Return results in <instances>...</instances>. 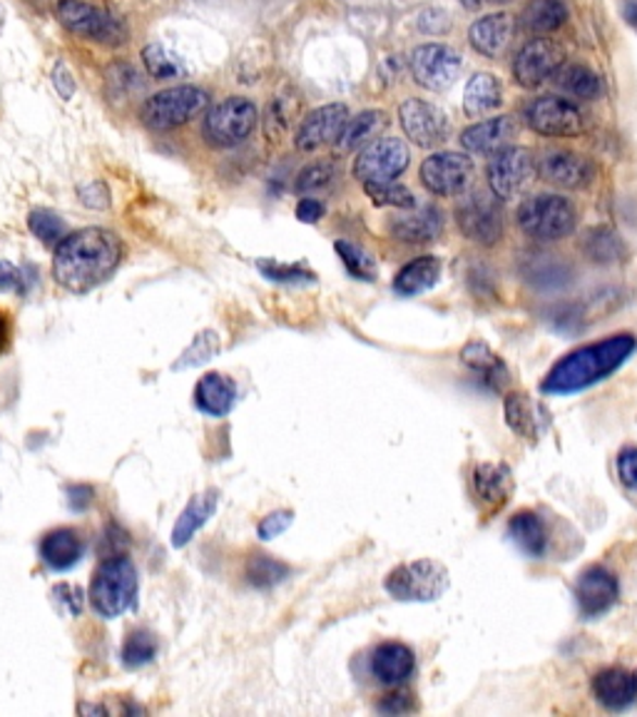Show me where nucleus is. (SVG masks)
Returning <instances> with one entry per match:
<instances>
[{
    "instance_id": "1",
    "label": "nucleus",
    "mask_w": 637,
    "mask_h": 717,
    "mask_svg": "<svg viewBox=\"0 0 637 717\" xmlns=\"http://www.w3.org/2000/svg\"><path fill=\"white\" fill-rule=\"evenodd\" d=\"M122 259L118 234L102 227H85L81 232L65 234L56 244L52 255V277L70 292H90L115 272Z\"/></svg>"
},
{
    "instance_id": "2",
    "label": "nucleus",
    "mask_w": 637,
    "mask_h": 717,
    "mask_svg": "<svg viewBox=\"0 0 637 717\" xmlns=\"http://www.w3.org/2000/svg\"><path fill=\"white\" fill-rule=\"evenodd\" d=\"M637 339L633 335H615L600 342L586 344L558 358L553 369L546 374L540 391L548 397H571L596 384L605 381L635 354Z\"/></svg>"
},
{
    "instance_id": "3",
    "label": "nucleus",
    "mask_w": 637,
    "mask_h": 717,
    "mask_svg": "<svg viewBox=\"0 0 637 717\" xmlns=\"http://www.w3.org/2000/svg\"><path fill=\"white\" fill-rule=\"evenodd\" d=\"M516 220L520 232L538 242H561L571 238L578 224V212L568 197L563 195H536L518 207Z\"/></svg>"
},
{
    "instance_id": "4",
    "label": "nucleus",
    "mask_w": 637,
    "mask_h": 717,
    "mask_svg": "<svg viewBox=\"0 0 637 717\" xmlns=\"http://www.w3.org/2000/svg\"><path fill=\"white\" fill-rule=\"evenodd\" d=\"M451 585L449 568L433 558H418L412 563H401L383 581V591L399 603H433L439 600Z\"/></svg>"
},
{
    "instance_id": "5",
    "label": "nucleus",
    "mask_w": 637,
    "mask_h": 717,
    "mask_svg": "<svg viewBox=\"0 0 637 717\" xmlns=\"http://www.w3.org/2000/svg\"><path fill=\"white\" fill-rule=\"evenodd\" d=\"M137 596V571L125 556H112L95 571L90 603L102 618H118L133 608Z\"/></svg>"
},
{
    "instance_id": "6",
    "label": "nucleus",
    "mask_w": 637,
    "mask_h": 717,
    "mask_svg": "<svg viewBox=\"0 0 637 717\" xmlns=\"http://www.w3.org/2000/svg\"><path fill=\"white\" fill-rule=\"evenodd\" d=\"M209 105V93L197 85H174L150 95L139 108V120L155 133H168L197 118Z\"/></svg>"
},
{
    "instance_id": "7",
    "label": "nucleus",
    "mask_w": 637,
    "mask_h": 717,
    "mask_svg": "<svg viewBox=\"0 0 637 717\" xmlns=\"http://www.w3.org/2000/svg\"><path fill=\"white\" fill-rule=\"evenodd\" d=\"M259 120L257 105L240 98H226L222 102H217L215 108H209V112L203 120V137L209 147H217V150H230V147L242 145L252 133H255Z\"/></svg>"
},
{
    "instance_id": "8",
    "label": "nucleus",
    "mask_w": 637,
    "mask_h": 717,
    "mask_svg": "<svg viewBox=\"0 0 637 717\" xmlns=\"http://www.w3.org/2000/svg\"><path fill=\"white\" fill-rule=\"evenodd\" d=\"M58 21L77 38L100 42V46H122L127 42V28L102 8L87 0H60Z\"/></svg>"
},
{
    "instance_id": "9",
    "label": "nucleus",
    "mask_w": 637,
    "mask_h": 717,
    "mask_svg": "<svg viewBox=\"0 0 637 717\" xmlns=\"http://www.w3.org/2000/svg\"><path fill=\"white\" fill-rule=\"evenodd\" d=\"M523 122L543 137H578L588 133L586 112L558 95L530 100L523 108Z\"/></svg>"
},
{
    "instance_id": "10",
    "label": "nucleus",
    "mask_w": 637,
    "mask_h": 717,
    "mask_svg": "<svg viewBox=\"0 0 637 717\" xmlns=\"http://www.w3.org/2000/svg\"><path fill=\"white\" fill-rule=\"evenodd\" d=\"M408 165H412V150L404 139L381 137L364 147L354 160L352 172L362 185H371V182H394L408 170Z\"/></svg>"
},
{
    "instance_id": "11",
    "label": "nucleus",
    "mask_w": 637,
    "mask_h": 717,
    "mask_svg": "<svg viewBox=\"0 0 637 717\" xmlns=\"http://www.w3.org/2000/svg\"><path fill=\"white\" fill-rule=\"evenodd\" d=\"M474 160L464 153H433L421 162L418 178L421 185L436 197H458L474 182Z\"/></svg>"
},
{
    "instance_id": "12",
    "label": "nucleus",
    "mask_w": 637,
    "mask_h": 717,
    "mask_svg": "<svg viewBox=\"0 0 637 717\" xmlns=\"http://www.w3.org/2000/svg\"><path fill=\"white\" fill-rule=\"evenodd\" d=\"M412 75L414 83L424 90L431 93H446L449 87L458 81L461 68H464V60H461L458 50H453L451 46H443V42H424L412 52Z\"/></svg>"
},
{
    "instance_id": "13",
    "label": "nucleus",
    "mask_w": 637,
    "mask_h": 717,
    "mask_svg": "<svg viewBox=\"0 0 637 717\" xmlns=\"http://www.w3.org/2000/svg\"><path fill=\"white\" fill-rule=\"evenodd\" d=\"M488 187L499 199H513L536 180V160L528 147L509 145L495 153L486 168Z\"/></svg>"
},
{
    "instance_id": "14",
    "label": "nucleus",
    "mask_w": 637,
    "mask_h": 717,
    "mask_svg": "<svg viewBox=\"0 0 637 717\" xmlns=\"http://www.w3.org/2000/svg\"><path fill=\"white\" fill-rule=\"evenodd\" d=\"M399 122L404 127L408 143L424 147V150L443 145L451 135L446 112L421 98H408L399 105Z\"/></svg>"
},
{
    "instance_id": "15",
    "label": "nucleus",
    "mask_w": 637,
    "mask_h": 717,
    "mask_svg": "<svg viewBox=\"0 0 637 717\" xmlns=\"http://www.w3.org/2000/svg\"><path fill=\"white\" fill-rule=\"evenodd\" d=\"M456 224L466 240L495 247L503 240V212L491 197L474 192L456 207Z\"/></svg>"
},
{
    "instance_id": "16",
    "label": "nucleus",
    "mask_w": 637,
    "mask_h": 717,
    "mask_svg": "<svg viewBox=\"0 0 637 717\" xmlns=\"http://www.w3.org/2000/svg\"><path fill=\"white\" fill-rule=\"evenodd\" d=\"M565 63V50L561 42L548 38H534L518 50L516 60H513V81L526 90H536V87L546 85L551 81L558 68Z\"/></svg>"
},
{
    "instance_id": "17",
    "label": "nucleus",
    "mask_w": 637,
    "mask_h": 717,
    "mask_svg": "<svg viewBox=\"0 0 637 717\" xmlns=\"http://www.w3.org/2000/svg\"><path fill=\"white\" fill-rule=\"evenodd\" d=\"M346 122L348 108L344 102L321 105V108L311 110L309 116L302 120V125L294 135V147L299 153H314L327 145H334L339 143V137H342Z\"/></svg>"
},
{
    "instance_id": "18",
    "label": "nucleus",
    "mask_w": 637,
    "mask_h": 717,
    "mask_svg": "<svg viewBox=\"0 0 637 717\" xmlns=\"http://www.w3.org/2000/svg\"><path fill=\"white\" fill-rule=\"evenodd\" d=\"M621 598V581L605 566H590L578 575L575 583V600H578L583 618H600Z\"/></svg>"
},
{
    "instance_id": "19",
    "label": "nucleus",
    "mask_w": 637,
    "mask_h": 717,
    "mask_svg": "<svg viewBox=\"0 0 637 717\" xmlns=\"http://www.w3.org/2000/svg\"><path fill=\"white\" fill-rule=\"evenodd\" d=\"M536 178L561 190H586L596 178V168L588 157L578 153L555 150L536 165Z\"/></svg>"
},
{
    "instance_id": "20",
    "label": "nucleus",
    "mask_w": 637,
    "mask_h": 717,
    "mask_svg": "<svg viewBox=\"0 0 637 717\" xmlns=\"http://www.w3.org/2000/svg\"><path fill=\"white\" fill-rule=\"evenodd\" d=\"M516 135H518L516 120L501 116V118L481 120L476 122V125H468L464 133H461V145H464V150H468L470 155L493 157L495 153L505 150V147L516 139Z\"/></svg>"
},
{
    "instance_id": "21",
    "label": "nucleus",
    "mask_w": 637,
    "mask_h": 717,
    "mask_svg": "<svg viewBox=\"0 0 637 717\" xmlns=\"http://www.w3.org/2000/svg\"><path fill=\"white\" fill-rule=\"evenodd\" d=\"M443 212L436 205H416L404 215L391 217L389 230L399 242L406 244H429L439 240L443 232Z\"/></svg>"
},
{
    "instance_id": "22",
    "label": "nucleus",
    "mask_w": 637,
    "mask_h": 717,
    "mask_svg": "<svg viewBox=\"0 0 637 717\" xmlns=\"http://www.w3.org/2000/svg\"><path fill=\"white\" fill-rule=\"evenodd\" d=\"M513 33H516V23L509 13H491L478 17V21L468 28V42L478 56L483 58H501L509 50Z\"/></svg>"
},
{
    "instance_id": "23",
    "label": "nucleus",
    "mask_w": 637,
    "mask_h": 717,
    "mask_svg": "<svg viewBox=\"0 0 637 717\" xmlns=\"http://www.w3.org/2000/svg\"><path fill=\"white\" fill-rule=\"evenodd\" d=\"M416 655L404 643H381L371 653V676L387 688L404 685L414 676Z\"/></svg>"
},
{
    "instance_id": "24",
    "label": "nucleus",
    "mask_w": 637,
    "mask_h": 717,
    "mask_svg": "<svg viewBox=\"0 0 637 717\" xmlns=\"http://www.w3.org/2000/svg\"><path fill=\"white\" fill-rule=\"evenodd\" d=\"M592 695L610 713H623L637 701V676L633 670L608 668L592 678Z\"/></svg>"
},
{
    "instance_id": "25",
    "label": "nucleus",
    "mask_w": 637,
    "mask_h": 717,
    "mask_svg": "<svg viewBox=\"0 0 637 717\" xmlns=\"http://www.w3.org/2000/svg\"><path fill=\"white\" fill-rule=\"evenodd\" d=\"M237 401V384L220 372H209L195 387V406L207 416H226Z\"/></svg>"
},
{
    "instance_id": "26",
    "label": "nucleus",
    "mask_w": 637,
    "mask_h": 717,
    "mask_svg": "<svg viewBox=\"0 0 637 717\" xmlns=\"http://www.w3.org/2000/svg\"><path fill=\"white\" fill-rule=\"evenodd\" d=\"M441 259L439 257H416L404 265L394 277V292L399 296H418L433 290L441 279Z\"/></svg>"
},
{
    "instance_id": "27",
    "label": "nucleus",
    "mask_w": 637,
    "mask_h": 717,
    "mask_svg": "<svg viewBox=\"0 0 637 717\" xmlns=\"http://www.w3.org/2000/svg\"><path fill=\"white\" fill-rule=\"evenodd\" d=\"M551 83L555 85L558 93L565 95V98L590 102L603 95V81H600L598 73H592L590 68L580 63H563L553 73Z\"/></svg>"
},
{
    "instance_id": "28",
    "label": "nucleus",
    "mask_w": 637,
    "mask_h": 717,
    "mask_svg": "<svg viewBox=\"0 0 637 717\" xmlns=\"http://www.w3.org/2000/svg\"><path fill=\"white\" fill-rule=\"evenodd\" d=\"M42 563L52 571H70L83 558V538L73 528L50 531L40 544Z\"/></svg>"
},
{
    "instance_id": "29",
    "label": "nucleus",
    "mask_w": 637,
    "mask_h": 717,
    "mask_svg": "<svg viewBox=\"0 0 637 717\" xmlns=\"http://www.w3.org/2000/svg\"><path fill=\"white\" fill-rule=\"evenodd\" d=\"M461 362H464L470 372H476L486 381V387L493 391H501L505 384L511 381L509 366L503 364L499 354H493L483 342H470L461 349Z\"/></svg>"
},
{
    "instance_id": "30",
    "label": "nucleus",
    "mask_w": 637,
    "mask_h": 717,
    "mask_svg": "<svg viewBox=\"0 0 637 717\" xmlns=\"http://www.w3.org/2000/svg\"><path fill=\"white\" fill-rule=\"evenodd\" d=\"M217 501H220V494L215 491H205V494H197L192 501L187 503V509L180 513L177 523H174V531H172V546L174 548H182L187 546L192 536L205 526V523L212 519V513L217 511Z\"/></svg>"
},
{
    "instance_id": "31",
    "label": "nucleus",
    "mask_w": 637,
    "mask_h": 717,
    "mask_svg": "<svg viewBox=\"0 0 637 717\" xmlns=\"http://www.w3.org/2000/svg\"><path fill=\"white\" fill-rule=\"evenodd\" d=\"M503 105V85L493 73H476L466 83L464 110L468 118H481Z\"/></svg>"
},
{
    "instance_id": "32",
    "label": "nucleus",
    "mask_w": 637,
    "mask_h": 717,
    "mask_svg": "<svg viewBox=\"0 0 637 717\" xmlns=\"http://www.w3.org/2000/svg\"><path fill=\"white\" fill-rule=\"evenodd\" d=\"M509 536L528 558H543L548 550V528L534 511H518L509 521Z\"/></svg>"
},
{
    "instance_id": "33",
    "label": "nucleus",
    "mask_w": 637,
    "mask_h": 717,
    "mask_svg": "<svg viewBox=\"0 0 637 717\" xmlns=\"http://www.w3.org/2000/svg\"><path fill=\"white\" fill-rule=\"evenodd\" d=\"M470 484H474V491L483 503L495 506L503 503L513 491L511 471L503 463H478L474 476H470Z\"/></svg>"
},
{
    "instance_id": "34",
    "label": "nucleus",
    "mask_w": 637,
    "mask_h": 717,
    "mask_svg": "<svg viewBox=\"0 0 637 717\" xmlns=\"http://www.w3.org/2000/svg\"><path fill=\"white\" fill-rule=\"evenodd\" d=\"M565 21H568V8H565L563 0H530L520 13L523 31H530L536 35L561 31Z\"/></svg>"
},
{
    "instance_id": "35",
    "label": "nucleus",
    "mask_w": 637,
    "mask_h": 717,
    "mask_svg": "<svg viewBox=\"0 0 637 717\" xmlns=\"http://www.w3.org/2000/svg\"><path fill=\"white\" fill-rule=\"evenodd\" d=\"M299 116V98L292 93H282L277 98L269 100L265 110V137L279 143L286 135V130L292 127V122Z\"/></svg>"
},
{
    "instance_id": "36",
    "label": "nucleus",
    "mask_w": 637,
    "mask_h": 717,
    "mask_svg": "<svg viewBox=\"0 0 637 717\" xmlns=\"http://www.w3.org/2000/svg\"><path fill=\"white\" fill-rule=\"evenodd\" d=\"M387 125V112L383 110H364L359 116L346 122L339 145L344 150H359L362 145H369V139L377 137Z\"/></svg>"
},
{
    "instance_id": "37",
    "label": "nucleus",
    "mask_w": 637,
    "mask_h": 717,
    "mask_svg": "<svg viewBox=\"0 0 637 717\" xmlns=\"http://www.w3.org/2000/svg\"><path fill=\"white\" fill-rule=\"evenodd\" d=\"M505 424L523 439H536L538 436V406L526 393H509L505 397Z\"/></svg>"
},
{
    "instance_id": "38",
    "label": "nucleus",
    "mask_w": 637,
    "mask_h": 717,
    "mask_svg": "<svg viewBox=\"0 0 637 717\" xmlns=\"http://www.w3.org/2000/svg\"><path fill=\"white\" fill-rule=\"evenodd\" d=\"M334 250H336L339 259L344 262L346 272L354 279H359V282H377V277H379L377 262H373V257L364 247H359V244H354V242L339 240L334 244Z\"/></svg>"
},
{
    "instance_id": "39",
    "label": "nucleus",
    "mask_w": 637,
    "mask_h": 717,
    "mask_svg": "<svg viewBox=\"0 0 637 717\" xmlns=\"http://www.w3.org/2000/svg\"><path fill=\"white\" fill-rule=\"evenodd\" d=\"M586 252L598 265H613V262H623L625 244L613 230H608V227H596L586 238Z\"/></svg>"
},
{
    "instance_id": "40",
    "label": "nucleus",
    "mask_w": 637,
    "mask_h": 717,
    "mask_svg": "<svg viewBox=\"0 0 637 717\" xmlns=\"http://www.w3.org/2000/svg\"><path fill=\"white\" fill-rule=\"evenodd\" d=\"M143 65L147 70V75L155 77V81H172V77H180L185 73V68H182V60L177 56H172V52L160 46V42H150L143 50Z\"/></svg>"
},
{
    "instance_id": "41",
    "label": "nucleus",
    "mask_w": 637,
    "mask_h": 717,
    "mask_svg": "<svg viewBox=\"0 0 637 717\" xmlns=\"http://www.w3.org/2000/svg\"><path fill=\"white\" fill-rule=\"evenodd\" d=\"M364 192L377 207H394V209L416 207L414 192L404 185H399V182H371V185H364Z\"/></svg>"
},
{
    "instance_id": "42",
    "label": "nucleus",
    "mask_w": 637,
    "mask_h": 717,
    "mask_svg": "<svg viewBox=\"0 0 637 717\" xmlns=\"http://www.w3.org/2000/svg\"><path fill=\"white\" fill-rule=\"evenodd\" d=\"M290 573H292L290 566H284L272 556H261V554L252 558L247 566V579L252 585H257V588H272V585L290 579Z\"/></svg>"
},
{
    "instance_id": "43",
    "label": "nucleus",
    "mask_w": 637,
    "mask_h": 717,
    "mask_svg": "<svg viewBox=\"0 0 637 717\" xmlns=\"http://www.w3.org/2000/svg\"><path fill=\"white\" fill-rule=\"evenodd\" d=\"M336 178H339L336 162L319 160V162L307 165V168H304L299 174H296L294 190L302 192V195H311V192L327 190Z\"/></svg>"
},
{
    "instance_id": "44",
    "label": "nucleus",
    "mask_w": 637,
    "mask_h": 717,
    "mask_svg": "<svg viewBox=\"0 0 637 717\" xmlns=\"http://www.w3.org/2000/svg\"><path fill=\"white\" fill-rule=\"evenodd\" d=\"M105 90H108L112 100L130 98L135 90H139L137 70L127 63L110 65L108 73H105Z\"/></svg>"
},
{
    "instance_id": "45",
    "label": "nucleus",
    "mask_w": 637,
    "mask_h": 717,
    "mask_svg": "<svg viewBox=\"0 0 637 717\" xmlns=\"http://www.w3.org/2000/svg\"><path fill=\"white\" fill-rule=\"evenodd\" d=\"M28 227L35 238H38L42 244H48V247L58 244L68 234L65 222L60 220L56 212H50V209H33L28 217Z\"/></svg>"
},
{
    "instance_id": "46",
    "label": "nucleus",
    "mask_w": 637,
    "mask_h": 717,
    "mask_svg": "<svg viewBox=\"0 0 637 717\" xmlns=\"http://www.w3.org/2000/svg\"><path fill=\"white\" fill-rule=\"evenodd\" d=\"M155 655H157L155 635L147 631H135V633H130V637L125 641V648H122V663H125L127 668H139V666H147Z\"/></svg>"
},
{
    "instance_id": "47",
    "label": "nucleus",
    "mask_w": 637,
    "mask_h": 717,
    "mask_svg": "<svg viewBox=\"0 0 637 717\" xmlns=\"http://www.w3.org/2000/svg\"><path fill=\"white\" fill-rule=\"evenodd\" d=\"M257 267L267 279H272V282H282V284L314 282V279H317V275L309 272L304 265H282V262H274V259H259Z\"/></svg>"
},
{
    "instance_id": "48",
    "label": "nucleus",
    "mask_w": 637,
    "mask_h": 717,
    "mask_svg": "<svg viewBox=\"0 0 637 717\" xmlns=\"http://www.w3.org/2000/svg\"><path fill=\"white\" fill-rule=\"evenodd\" d=\"M217 352H220V339H217L215 331H205V335H199L195 342H192L187 354L182 356V362L177 364V369H187V366L209 362V358H212Z\"/></svg>"
},
{
    "instance_id": "49",
    "label": "nucleus",
    "mask_w": 637,
    "mask_h": 717,
    "mask_svg": "<svg viewBox=\"0 0 637 717\" xmlns=\"http://www.w3.org/2000/svg\"><path fill=\"white\" fill-rule=\"evenodd\" d=\"M294 521V513L292 511H274L261 519V523L257 526V533L261 540H272L277 536H282V533L292 526Z\"/></svg>"
},
{
    "instance_id": "50",
    "label": "nucleus",
    "mask_w": 637,
    "mask_h": 717,
    "mask_svg": "<svg viewBox=\"0 0 637 717\" xmlns=\"http://www.w3.org/2000/svg\"><path fill=\"white\" fill-rule=\"evenodd\" d=\"M617 476H621L625 488L637 491V446H625L617 453Z\"/></svg>"
},
{
    "instance_id": "51",
    "label": "nucleus",
    "mask_w": 637,
    "mask_h": 717,
    "mask_svg": "<svg viewBox=\"0 0 637 717\" xmlns=\"http://www.w3.org/2000/svg\"><path fill=\"white\" fill-rule=\"evenodd\" d=\"M418 31L426 35H443L451 31V17L441 8H429V11L418 15Z\"/></svg>"
},
{
    "instance_id": "52",
    "label": "nucleus",
    "mask_w": 637,
    "mask_h": 717,
    "mask_svg": "<svg viewBox=\"0 0 637 717\" xmlns=\"http://www.w3.org/2000/svg\"><path fill=\"white\" fill-rule=\"evenodd\" d=\"M324 215H327L324 203L311 195L299 199V205H296V220L304 224H317L319 220H324Z\"/></svg>"
},
{
    "instance_id": "53",
    "label": "nucleus",
    "mask_w": 637,
    "mask_h": 717,
    "mask_svg": "<svg viewBox=\"0 0 637 717\" xmlns=\"http://www.w3.org/2000/svg\"><path fill=\"white\" fill-rule=\"evenodd\" d=\"M0 292H23V272L5 259H0Z\"/></svg>"
},
{
    "instance_id": "54",
    "label": "nucleus",
    "mask_w": 637,
    "mask_h": 717,
    "mask_svg": "<svg viewBox=\"0 0 637 717\" xmlns=\"http://www.w3.org/2000/svg\"><path fill=\"white\" fill-rule=\"evenodd\" d=\"M52 85H56L60 100H70L75 95V81L63 63H58L56 68H52Z\"/></svg>"
},
{
    "instance_id": "55",
    "label": "nucleus",
    "mask_w": 637,
    "mask_h": 717,
    "mask_svg": "<svg viewBox=\"0 0 637 717\" xmlns=\"http://www.w3.org/2000/svg\"><path fill=\"white\" fill-rule=\"evenodd\" d=\"M81 192V197H83V203L87 207H95V209H100V207H108V190H105V185H100V182H90V185H85L77 190Z\"/></svg>"
},
{
    "instance_id": "56",
    "label": "nucleus",
    "mask_w": 637,
    "mask_h": 717,
    "mask_svg": "<svg viewBox=\"0 0 637 717\" xmlns=\"http://www.w3.org/2000/svg\"><path fill=\"white\" fill-rule=\"evenodd\" d=\"M58 596H63V606L68 603L70 606V616H77L83 610V591L75 588V585H58L56 588Z\"/></svg>"
},
{
    "instance_id": "57",
    "label": "nucleus",
    "mask_w": 637,
    "mask_h": 717,
    "mask_svg": "<svg viewBox=\"0 0 637 717\" xmlns=\"http://www.w3.org/2000/svg\"><path fill=\"white\" fill-rule=\"evenodd\" d=\"M379 710L389 713V715H404V713L412 710V695H404V693L391 695L379 705Z\"/></svg>"
},
{
    "instance_id": "58",
    "label": "nucleus",
    "mask_w": 637,
    "mask_h": 717,
    "mask_svg": "<svg viewBox=\"0 0 637 717\" xmlns=\"http://www.w3.org/2000/svg\"><path fill=\"white\" fill-rule=\"evenodd\" d=\"M623 17L633 31H637V0H625V3H623Z\"/></svg>"
},
{
    "instance_id": "59",
    "label": "nucleus",
    "mask_w": 637,
    "mask_h": 717,
    "mask_svg": "<svg viewBox=\"0 0 637 717\" xmlns=\"http://www.w3.org/2000/svg\"><path fill=\"white\" fill-rule=\"evenodd\" d=\"M8 339H11V321H8L5 312H0V354L5 352Z\"/></svg>"
},
{
    "instance_id": "60",
    "label": "nucleus",
    "mask_w": 637,
    "mask_h": 717,
    "mask_svg": "<svg viewBox=\"0 0 637 717\" xmlns=\"http://www.w3.org/2000/svg\"><path fill=\"white\" fill-rule=\"evenodd\" d=\"M461 5L466 8V11H481L486 5V0H461Z\"/></svg>"
},
{
    "instance_id": "61",
    "label": "nucleus",
    "mask_w": 637,
    "mask_h": 717,
    "mask_svg": "<svg viewBox=\"0 0 637 717\" xmlns=\"http://www.w3.org/2000/svg\"><path fill=\"white\" fill-rule=\"evenodd\" d=\"M491 3H509V0H491Z\"/></svg>"
}]
</instances>
